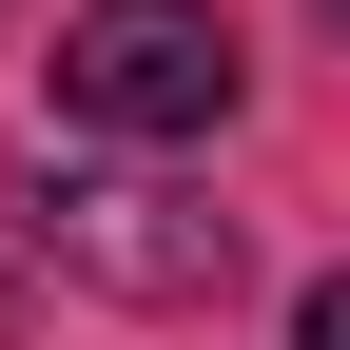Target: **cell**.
<instances>
[{"instance_id": "cell-2", "label": "cell", "mask_w": 350, "mask_h": 350, "mask_svg": "<svg viewBox=\"0 0 350 350\" xmlns=\"http://www.w3.org/2000/svg\"><path fill=\"white\" fill-rule=\"evenodd\" d=\"M20 234L59 253L78 292H117V312H214V292H234V214L156 195V175H39Z\"/></svg>"}, {"instance_id": "cell-1", "label": "cell", "mask_w": 350, "mask_h": 350, "mask_svg": "<svg viewBox=\"0 0 350 350\" xmlns=\"http://www.w3.org/2000/svg\"><path fill=\"white\" fill-rule=\"evenodd\" d=\"M39 78H59V117H78V137H137V156L214 137V117L253 98V59H234V20H214V0H78Z\"/></svg>"}, {"instance_id": "cell-3", "label": "cell", "mask_w": 350, "mask_h": 350, "mask_svg": "<svg viewBox=\"0 0 350 350\" xmlns=\"http://www.w3.org/2000/svg\"><path fill=\"white\" fill-rule=\"evenodd\" d=\"M292 350H350V273H312V292H292Z\"/></svg>"}, {"instance_id": "cell-4", "label": "cell", "mask_w": 350, "mask_h": 350, "mask_svg": "<svg viewBox=\"0 0 350 350\" xmlns=\"http://www.w3.org/2000/svg\"><path fill=\"white\" fill-rule=\"evenodd\" d=\"M331 39H350V0H331Z\"/></svg>"}]
</instances>
